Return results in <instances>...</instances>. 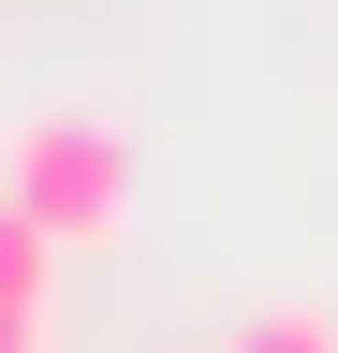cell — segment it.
Returning <instances> with one entry per match:
<instances>
[{
	"label": "cell",
	"instance_id": "obj_1",
	"mask_svg": "<svg viewBox=\"0 0 338 353\" xmlns=\"http://www.w3.org/2000/svg\"><path fill=\"white\" fill-rule=\"evenodd\" d=\"M0 206H15L45 250H103L118 221H133V132L89 118V103L15 118V148H0Z\"/></svg>",
	"mask_w": 338,
	"mask_h": 353
},
{
	"label": "cell",
	"instance_id": "obj_2",
	"mask_svg": "<svg viewBox=\"0 0 338 353\" xmlns=\"http://www.w3.org/2000/svg\"><path fill=\"white\" fill-rule=\"evenodd\" d=\"M45 280H59V250L0 206V339H45Z\"/></svg>",
	"mask_w": 338,
	"mask_h": 353
},
{
	"label": "cell",
	"instance_id": "obj_3",
	"mask_svg": "<svg viewBox=\"0 0 338 353\" xmlns=\"http://www.w3.org/2000/svg\"><path fill=\"white\" fill-rule=\"evenodd\" d=\"M221 353H338V324H324V309H250Z\"/></svg>",
	"mask_w": 338,
	"mask_h": 353
},
{
	"label": "cell",
	"instance_id": "obj_4",
	"mask_svg": "<svg viewBox=\"0 0 338 353\" xmlns=\"http://www.w3.org/2000/svg\"><path fill=\"white\" fill-rule=\"evenodd\" d=\"M0 353H30V339H0Z\"/></svg>",
	"mask_w": 338,
	"mask_h": 353
}]
</instances>
